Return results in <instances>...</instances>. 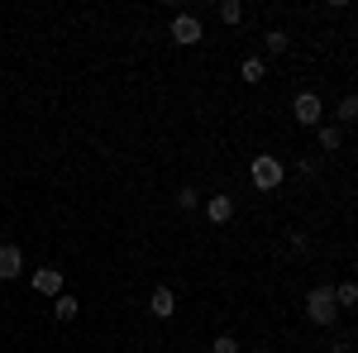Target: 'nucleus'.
<instances>
[{
	"instance_id": "1",
	"label": "nucleus",
	"mask_w": 358,
	"mask_h": 353,
	"mask_svg": "<svg viewBox=\"0 0 358 353\" xmlns=\"http://www.w3.org/2000/svg\"><path fill=\"white\" fill-rule=\"evenodd\" d=\"M248 182H253L258 191H277L282 182H287V167H282V158H273V153H253Z\"/></svg>"
},
{
	"instance_id": "2",
	"label": "nucleus",
	"mask_w": 358,
	"mask_h": 353,
	"mask_svg": "<svg viewBox=\"0 0 358 353\" xmlns=\"http://www.w3.org/2000/svg\"><path fill=\"white\" fill-rule=\"evenodd\" d=\"M306 315H310V325H334L339 320V305H334L330 287H310L306 291Z\"/></svg>"
},
{
	"instance_id": "3",
	"label": "nucleus",
	"mask_w": 358,
	"mask_h": 353,
	"mask_svg": "<svg viewBox=\"0 0 358 353\" xmlns=\"http://www.w3.org/2000/svg\"><path fill=\"white\" fill-rule=\"evenodd\" d=\"M167 34H172V43H177V48H196L206 29H201V20H196V15H172Z\"/></svg>"
},
{
	"instance_id": "4",
	"label": "nucleus",
	"mask_w": 358,
	"mask_h": 353,
	"mask_svg": "<svg viewBox=\"0 0 358 353\" xmlns=\"http://www.w3.org/2000/svg\"><path fill=\"white\" fill-rule=\"evenodd\" d=\"M292 115H296V124H306V129H315V124L325 120V101H320L315 91H301V96L292 101Z\"/></svg>"
},
{
	"instance_id": "5",
	"label": "nucleus",
	"mask_w": 358,
	"mask_h": 353,
	"mask_svg": "<svg viewBox=\"0 0 358 353\" xmlns=\"http://www.w3.org/2000/svg\"><path fill=\"white\" fill-rule=\"evenodd\" d=\"M24 272V248L20 244H0V282H15Z\"/></svg>"
},
{
	"instance_id": "6",
	"label": "nucleus",
	"mask_w": 358,
	"mask_h": 353,
	"mask_svg": "<svg viewBox=\"0 0 358 353\" xmlns=\"http://www.w3.org/2000/svg\"><path fill=\"white\" fill-rule=\"evenodd\" d=\"M148 310H153L158 320H172V315H177V291H172V287H153V296H148Z\"/></svg>"
},
{
	"instance_id": "7",
	"label": "nucleus",
	"mask_w": 358,
	"mask_h": 353,
	"mask_svg": "<svg viewBox=\"0 0 358 353\" xmlns=\"http://www.w3.org/2000/svg\"><path fill=\"white\" fill-rule=\"evenodd\" d=\"M34 291L38 296H62V268H38L34 272Z\"/></svg>"
},
{
	"instance_id": "8",
	"label": "nucleus",
	"mask_w": 358,
	"mask_h": 353,
	"mask_svg": "<svg viewBox=\"0 0 358 353\" xmlns=\"http://www.w3.org/2000/svg\"><path fill=\"white\" fill-rule=\"evenodd\" d=\"M206 219H210V224H229V219H234V201H229L224 191H215V196L206 201Z\"/></svg>"
},
{
	"instance_id": "9",
	"label": "nucleus",
	"mask_w": 358,
	"mask_h": 353,
	"mask_svg": "<svg viewBox=\"0 0 358 353\" xmlns=\"http://www.w3.org/2000/svg\"><path fill=\"white\" fill-rule=\"evenodd\" d=\"M77 310H82V301H77V296H67V291H62V296H53V320H57V325L77 320Z\"/></svg>"
},
{
	"instance_id": "10",
	"label": "nucleus",
	"mask_w": 358,
	"mask_h": 353,
	"mask_svg": "<svg viewBox=\"0 0 358 353\" xmlns=\"http://www.w3.org/2000/svg\"><path fill=\"white\" fill-rule=\"evenodd\" d=\"M239 77H244L248 86H258L263 77H268V62H263V57H253V53H248L244 62H239Z\"/></svg>"
},
{
	"instance_id": "11",
	"label": "nucleus",
	"mask_w": 358,
	"mask_h": 353,
	"mask_svg": "<svg viewBox=\"0 0 358 353\" xmlns=\"http://www.w3.org/2000/svg\"><path fill=\"white\" fill-rule=\"evenodd\" d=\"M263 48H268V53H287V48H292V34H287V29H268V34H263Z\"/></svg>"
},
{
	"instance_id": "12",
	"label": "nucleus",
	"mask_w": 358,
	"mask_h": 353,
	"mask_svg": "<svg viewBox=\"0 0 358 353\" xmlns=\"http://www.w3.org/2000/svg\"><path fill=\"white\" fill-rule=\"evenodd\" d=\"M330 291H334V305H339V310L358 305V287H354V282H339V287H330Z\"/></svg>"
},
{
	"instance_id": "13",
	"label": "nucleus",
	"mask_w": 358,
	"mask_h": 353,
	"mask_svg": "<svg viewBox=\"0 0 358 353\" xmlns=\"http://www.w3.org/2000/svg\"><path fill=\"white\" fill-rule=\"evenodd\" d=\"M334 120H339V124H354V120H358V96H354V91H349V96L339 101V110H334Z\"/></svg>"
},
{
	"instance_id": "14",
	"label": "nucleus",
	"mask_w": 358,
	"mask_h": 353,
	"mask_svg": "<svg viewBox=\"0 0 358 353\" xmlns=\"http://www.w3.org/2000/svg\"><path fill=\"white\" fill-rule=\"evenodd\" d=\"M320 148H325V153H339V148H344V134H339L334 124H320Z\"/></svg>"
},
{
	"instance_id": "15",
	"label": "nucleus",
	"mask_w": 358,
	"mask_h": 353,
	"mask_svg": "<svg viewBox=\"0 0 358 353\" xmlns=\"http://www.w3.org/2000/svg\"><path fill=\"white\" fill-rule=\"evenodd\" d=\"M220 20H224L229 29L244 24V5H239V0H220Z\"/></svg>"
},
{
	"instance_id": "16",
	"label": "nucleus",
	"mask_w": 358,
	"mask_h": 353,
	"mask_svg": "<svg viewBox=\"0 0 358 353\" xmlns=\"http://www.w3.org/2000/svg\"><path fill=\"white\" fill-rule=\"evenodd\" d=\"M177 206H182V210H196V206H201L196 187H182V191H177Z\"/></svg>"
},
{
	"instance_id": "17",
	"label": "nucleus",
	"mask_w": 358,
	"mask_h": 353,
	"mask_svg": "<svg viewBox=\"0 0 358 353\" xmlns=\"http://www.w3.org/2000/svg\"><path fill=\"white\" fill-rule=\"evenodd\" d=\"M215 353H239V339H234V334H220V339H215Z\"/></svg>"
},
{
	"instance_id": "18",
	"label": "nucleus",
	"mask_w": 358,
	"mask_h": 353,
	"mask_svg": "<svg viewBox=\"0 0 358 353\" xmlns=\"http://www.w3.org/2000/svg\"><path fill=\"white\" fill-rule=\"evenodd\" d=\"M334 353H354V344H349V339H344V344H339V349H334Z\"/></svg>"
}]
</instances>
